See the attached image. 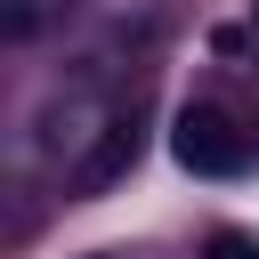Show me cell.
<instances>
[{
  "label": "cell",
  "mask_w": 259,
  "mask_h": 259,
  "mask_svg": "<svg viewBox=\"0 0 259 259\" xmlns=\"http://www.w3.org/2000/svg\"><path fill=\"white\" fill-rule=\"evenodd\" d=\"M170 154H178L194 178H235V170H251V130H243L227 105H186L178 130H170Z\"/></svg>",
  "instance_id": "1"
},
{
  "label": "cell",
  "mask_w": 259,
  "mask_h": 259,
  "mask_svg": "<svg viewBox=\"0 0 259 259\" xmlns=\"http://www.w3.org/2000/svg\"><path fill=\"white\" fill-rule=\"evenodd\" d=\"M138 162V130L130 121H105V138H97V154L81 162V186H105V178H121Z\"/></svg>",
  "instance_id": "2"
},
{
  "label": "cell",
  "mask_w": 259,
  "mask_h": 259,
  "mask_svg": "<svg viewBox=\"0 0 259 259\" xmlns=\"http://www.w3.org/2000/svg\"><path fill=\"white\" fill-rule=\"evenodd\" d=\"M49 16H57V0H0V32L8 40H32Z\"/></svg>",
  "instance_id": "3"
},
{
  "label": "cell",
  "mask_w": 259,
  "mask_h": 259,
  "mask_svg": "<svg viewBox=\"0 0 259 259\" xmlns=\"http://www.w3.org/2000/svg\"><path fill=\"white\" fill-rule=\"evenodd\" d=\"M202 259H259V235H243V227H219V235L202 243Z\"/></svg>",
  "instance_id": "4"
},
{
  "label": "cell",
  "mask_w": 259,
  "mask_h": 259,
  "mask_svg": "<svg viewBox=\"0 0 259 259\" xmlns=\"http://www.w3.org/2000/svg\"><path fill=\"white\" fill-rule=\"evenodd\" d=\"M97 259H121V251H97Z\"/></svg>",
  "instance_id": "5"
},
{
  "label": "cell",
  "mask_w": 259,
  "mask_h": 259,
  "mask_svg": "<svg viewBox=\"0 0 259 259\" xmlns=\"http://www.w3.org/2000/svg\"><path fill=\"white\" fill-rule=\"evenodd\" d=\"M251 16H259V8H251Z\"/></svg>",
  "instance_id": "6"
}]
</instances>
